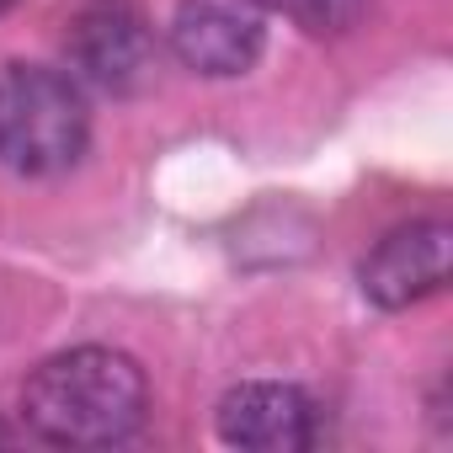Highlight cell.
Masks as SVG:
<instances>
[{
  "mask_svg": "<svg viewBox=\"0 0 453 453\" xmlns=\"http://www.w3.org/2000/svg\"><path fill=\"white\" fill-rule=\"evenodd\" d=\"M267 49L262 0H181L171 17V54L203 81H235Z\"/></svg>",
  "mask_w": 453,
  "mask_h": 453,
  "instance_id": "cell-3",
  "label": "cell"
},
{
  "mask_svg": "<svg viewBox=\"0 0 453 453\" xmlns=\"http://www.w3.org/2000/svg\"><path fill=\"white\" fill-rule=\"evenodd\" d=\"M70 70L75 81L107 91V96H128L155 75V33L134 6H96L86 12L70 38H65Z\"/></svg>",
  "mask_w": 453,
  "mask_h": 453,
  "instance_id": "cell-6",
  "label": "cell"
},
{
  "mask_svg": "<svg viewBox=\"0 0 453 453\" xmlns=\"http://www.w3.org/2000/svg\"><path fill=\"white\" fill-rule=\"evenodd\" d=\"M448 251H453V230L442 219H416L389 230L357 267V288L368 304L379 310H411L432 294H442L448 283Z\"/></svg>",
  "mask_w": 453,
  "mask_h": 453,
  "instance_id": "cell-5",
  "label": "cell"
},
{
  "mask_svg": "<svg viewBox=\"0 0 453 453\" xmlns=\"http://www.w3.org/2000/svg\"><path fill=\"white\" fill-rule=\"evenodd\" d=\"M91 144V107L75 75L49 65L0 70V165L17 176H65Z\"/></svg>",
  "mask_w": 453,
  "mask_h": 453,
  "instance_id": "cell-2",
  "label": "cell"
},
{
  "mask_svg": "<svg viewBox=\"0 0 453 453\" xmlns=\"http://www.w3.org/2000/svg\"><path fill=\"white\" fill-rule=\"evenodd\" d=\"M267 12H278L283 22H294L310 38H342L363 22L368 0H262Z\"/></svg>",
  "mask_w": 453,
  "mask_h": 453,
  "instance_id": "cell-7",
  "label": "cell"
},
{
  "mask_svg": "<svg viewBox=\"0 0 453 453\" xmlns=\"http://www.w3.org/2000/svg\"><path fill=\"white\" fill-rule=\"evenodd\" d=\"M315 421H320L315 400L299 384H278V379L235 384L213 405L219 442L241 453H304L315 442Z\"/></svg>",
  "mask_w": 453,
  "mask_h": 453,
  "instance_id": "cell-4",
  "label": "cell"
},
{
  "mask_svg": "<svg viewBox=\"0 0 453 453\" xmlns=\"http://www.w3.org/2000/svg\"><path fill=\"white\" fill-rule=\"evenodd\" d=\"M150 416V379L118 347H70L22 384V421L54 448H118Z\"/></svg>",
  "mask_w": 453,
  "mask_h": 453,
  "instance_id": "cell-1",
  "label": "cell"
}]
</instances>
